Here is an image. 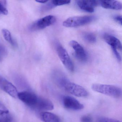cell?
I'll list each match as a JSON object with an SVG mask.
<instances>
[{
    "label": "cell",
    "instance_id": "15",
    "mask_svg": "<svg viewBox=\"0 0 122 122\" xmlns=\"http://www.w3.org/2000/svg\"><path fill=\"white\" fill-rule=\"evenodd\" d=\"M12 118L8 111L0 110V122H12Z\"/></svg>",
    "mask_w": 122,
    "mask_h": 122
},
{
    "label": "cell",
    "instance_id": "12",
    "mask_svg": "<svg viewBox=\"0 0 122 122\" xmlns=\"http://www.w3.org/2000/svg\"><path fill=\"white\" fill-rule=\"evenodd\" d=\"M103 37L105 41L111 47L112 51H121L122 45L118 39L113 36L107 34H105Z\"/></svg>",
    "mask_w": 122,
    "mask_h": 122
},
{
    "label": "cell",
    "instance_id": "3",
    "mask_svg": "<svg viewBox=\"0 0 122 122\" xmlns=\"http://www.w3.org/2000/svg\"><path fill=\"white\" fill-rule=\"evenodd\" d=\"M94 16H77L71 17L66 19L63 23V25L66 27H76L87 25L95 20Z\"/></svg>",
    "mask_w": 122,
    "mask_h": 122
},
{
    "label": "cell",
    "instance_id": "2",
    "mask_svg": "<svg viewBox=\"0 0 122 122\" xmlns=\"http://www.w3.org/2000/svg\"><path fill=\"white\" fill-rule=\"evenodd\" d=\"M92 89L94 91L113 97L117 98L122 95V90L120 88L112 85L93 84Z\"/></svg>",
    "mask_w": 122,
    "mask_h": 122
},
{
    "label": "cell",
    "instance_id": "20",
    "mask_svg": "<svg viewBox=\"0 0 122 122\" xmlns=\"http://www.w3.org/2000/svg\"><path fill=\"white\" fill-rule=\"evenodd\" d=\"M96 122H121L116 119L106 117H100L97 119Z\"/></svg>",
    "mask_w": 122,
    "mask_h": 122
},
{
    "label": "cell",
    "instance_id": "24",
    "mask_svg": "<svg viewBox=\"0 0 122 122\" xmlns=\"http://www.w3.org/2000/svg\"><path fill=\"white\" fill-rule=\"evenodd\" d=\"M36 2H37L40 3H46L47 2H48L47 0H36Z\"/></svg>",
    "mask_w": 122,
    "mask_h": 122
},
{
    "label": "cell",
    "instance_id": "8",
    "mask_svg": "<svg viewBox=\"0 0 122 122\" xmlns=\"http://www.w3.org/2000/svg\"><path fill=\"white\" fill-rule=\"evenodd\" d=\"M0 88L14 98H18V92L15 86L1 76H0Z\"/></svg>",
    "mask_w": 122,
    "mask_h": 122
},
{
    "label": "cell",
    "instance_id": "21",
    "mask_svg": "<svg viewBox=\"0 0 122 122\" xmlns=\"http://www.w3.org/2000/svg\"><path fill=\"white\" fill-rule=\"evenodd\" d=\"M81 122H93L92 118L90 116H83L81 118Z\"/></svg>",
    "mask_w": 122,
    "mask_h": 122
},
{
    "label": "cell",
    "instance_id": "18",
    "mask_svg": "<svg viewBox=\"0 0 122 122\" xmlns=\"http://www.w3.org/2000/svg\"><path fill=\"white\" fill-rule=\"evenodd\" d=\"M70 0H54L51 2L52 5L53 6H60L63 5H67L70 3Z\"/></svg>",
    "mask_w": 122,
    "mask_h": 122
},
{
    "label": "cell",
    "instance_id": "17",
    "mask_svg": "<svg viewBox=\"0 0 122 122\" xmlns=\"http://www.w3.org/2000/svg\"><path fill=\"white\" fill-rule=\"evenodd\" d=\"M83 38L86 41L90 43H94L96 41L95 36L92 33H86L83 35Z\"/></svg>",
    "mask_w": 122,
    "mask_h": 122
},
{
    "label": "cell",
    "instance_id": "16",
    "mask_svg": "<svg viewBox=\"0 0 122 122\" xmlns=\"http://www.w3.org/2000/svg\"><path fill=\"white\" fill-rule=\"evenodd\" d=\"M2 33L5 40L13 46H15L16 43L13 39L11 33L8 30L3 29L2 30Z\"/></svg>",
    "mask_w": 122,
    "mask_h": 122
},
{
    "label": "cell",
    "instance_id": "10",
    "mask_svg": "<svg viewBox=\"0 0 122 122\" xmlns=\"http://www.w3.org/2000/svg\"><path fill=\"white\" fill-rule=\"evenodd\" d=\"M77 5L82 10L89 13L93 12L94 8L100 5L98 0H77Z\"/></svg>",
    "mask_w": 122,
    "mask_h": 122
},
{
    "label": "cell",
    "instance_id": "14",
    "mask_svg": "<svg viewBox=\"0 0 122 122\" xmlns=\"http://www.w3.org/2000/svg\"><path fill=\"white\" fill-rule=\"evenodd\" d=\"M40 116L42 120L44 122H62L61 119L58 116L50 112H42Z\"/></svg>",
    "mask_w": 122,
    "mask_h": 122
},
{
    "label": "cell",
    "instance_id": "22",
    "mask_svg": "<svg viewBox=\"0 0 122 122\" xmlns=\"http://www.w3.org/2000/svg\"><path fill=\"white\" fill-rule=\"evenodd\" d=\"M6 48L1 45H0V55L4 56L7 54Z\"/></svg>",
    "mask_w": 122,
    "mask_h": 122
},
{
    "label": "cell",
    "instance_id": "23",
    "mask_svg": "<svg viewBox=\"0 0 122 122\" xmlns=\"http://www.w3.org/2000/svg\"><path fill=\"white\" fill-rule=\"evenodd\" d=\"M114 19L117 22L121 25H122V16L121 15H115L114 17Z\"/></svg>",
    "mask_w": 122,
    "mask_h": 122
},
{
    "label": "cell",
    "instance_id": "6",
    "mask_svg": "<svg viewBox=\"0 0 122 122\" xmlns=\"http://www.w3.org/2000/svg\"><path fill=\"white\" fill-rule=\"evenodd\" d=\"M38 96L30 91H24L18 93V98L30 107L34 108L38 100Z\"/></svg>",
    "mask_w": 122,
    "mask_h": 122
},
{
    "label": "cell",
    "instance_id": "5",
    "mask_svg": "<svg viewBox=\"0 0 122 122\" xmlns=\"http://www.w3.org/2000/svg\"><path fill=\"white\" fill-rule=\"evenodd\" d=\"M56 51L59 58L64 66L70 72L74 71V65L66 50L62 46L58 45L57 47Z\"/></svg>",
    "mask_w": 122,
    "mask_h": 122
},
{
    "label": "cell",
    "instance_id": "1",
    "mask_svg": "<svg viewBox=\"0 0 122 122\" xmlns=\"http://www.w3.org/2000/svg\"><path fill=\"white\" fill-rule=\"evenodd\" d=\"M56 83L60 87L75 96L83 97L88 95V92L84 88L71 82L64 76L58 77Z\"/></svg>",
    "mask_w": 122,
    "mask_h": 122
},
{
    "label": "cell",
    "instance_id": "9",
    "mask_svg": "<svg viewBox=\"0 0 122 122\" xmlns=\"http://www.w3.org/2000/svg\"><path fill=\"white\" fill-rule=\"evenodd\" d=\"M70 45L74 50V56L81 62H85L87 59L86 52L82 47L77 42L72 41L70 43Z\"/></svg>",
    "mask_w": 122,
    "mask_h": 122
},
{
    "label": "cell",
    "instance_id": "7",
    "mask_svg": "<svg viewBox=\"0 0 122 122\" xmlns=\"http://www.w3.org/2000/svg\"><path fill=\"white\" fill-rule=\"evenodd\" d=\"M63 105L65 108L73 110H80L84 108V106L75 98L65 96L62 98Z\"/></svg>",
    "mask_w": 122,
    "mask_h": 122
},
{
    "label": "cell",
    "instance_id": "4",
    "mask_svg": "<svg viewBox=\"0 0 122 122\" xmlns=\"http://www.w3.org/2000/svg\"><path fill=\"white\" fill-rule=\"evenodd\" d=\"M56 20V18L53 15H47L33 23L30 27V30L33 31L45 29L53 25Z\"/></svg>",
    "mask_w": 122,
    "mask_h": 122
},
{
    "label": "cell",
    "instance_id": "13",
    "mask_svg": "<svg viewBox=\"0 0 122 122\" xmlns=\"http://www.w3.org/2000/svg\"><path fill=\"white\" fill-rule=\"evenodd\" d=\"M100 5L105 9L120 10L122 9V4L116 0H101L100 1Z\"/></svg>",
    "mask_w": 122,
    "mask_h": 122
},
{
    "label": "cell",
    "instance_id": "11",
    "mask_svg": "<svg viewBox=\"0 0 122 122\" xmlns=\"http://www.w3.org/2000/svg\"><path fill=\"white\" fill-rule=\"evenodd\" d=\"M54 107L53 103L50 100L39 97L34 108L39 111H48L53 110Z\"/></svg>",
    "mask_w": 122,
    "mask_h": 122
},
{
    "label": "cell",
    "instance_id": "19",
    "mask_svg": "<svg viewBox=\"0 0 122 122\" xmlns=\"http://www.w3.org/2000/svg\"><path fill=\"white\" fill-rule=\"evenodd\" d=\"M6 2L0 0V14L7 15L8 14V10L5 7Z\"/></svg>",
    "mask_w": 122,
    "mask_h": 122
}]
</instances>
